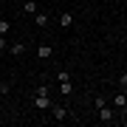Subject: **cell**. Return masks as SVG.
<instances>
[{"mask_svg":"<svg viewBox=\"0 0 127 127\" xmlns=\"http://www.w3.org/2000/svg\"><path fill=\"white\" fill-rule=\"evenodd\" d=\"M51 54H54V48H51V45H45V42L37 48V57H40V59H51Z\"/></svg>","mask_w":127,"mask_h":127,"instance_id":"5b68a950","label":"cell"},{"mask_svg":"<svg viewBox=\"0 0 127 127\" xmlns=\"http://www.w3.org/2000/svg\"><path fill=\"white\" fill-rule=\"evenodd\" d=\"M59 26H62V28H71L73 26V14L71 11H62V14H59Z\"/></svg>","mask_w":127,"mask_h":127,"instance_id":"277c9868","label":"cell"},{"mask_svg":"<svg viewBox=\"0 0 127 127\" xmlns=\"http://www.w3.org/2000/svg\"><path fill=\"white\" fill-rule=\"evenodd\" d=\"M34 23L40 26V28H42V26H48V14H42V11H37V14H34Z\"/></svg>","mask_w":127,"mask_h":127,"instance_id":"30bf717a","label":"cell"},{"mask_svg":"<svg viewBox=\"0 0 127 127\" xmlns=\"http://www.w3.org/2000/svg\"><path fill=\"white\" fill-rule=\"evenodd\" d=\"M113 107H110V104H102V107H99V122H104V124H110V122H113Z\"/></svg>","mask_w":127,"mask_h":127,"instance_id":"7a4b0ae2","label":"cell"},{"mask_svg":"<svg viewBox=\"0 0 127 127\" xmlns=\"http://www.w3.org/2000/svg\"><path fill=\"white\" fill-rule=\"evenodd\" d=\"M34 107L37 110H51V96L48 93H37L34 96Z\"/></svg>","mask_w":127,"mask_h":127,"instance_id":"6da1fadb","label":"cell"},{"mask_svg":"<svg viewBox=\"0 0 127 127\" xmlns=\"http://www.w3.org/2000/svg\"><path fill=\"white\" fill-rule=\"evenodd\" d=\"M23 11L26 14H37V11H40V3H37V0H26V3H23Z\"/></svg>","mask_w":127,"mask_h":127,"instance_id":"8992f818","label":"cell"},{"mask_svg":"<svg viewBox=\"0 0 127 127\" xmlns=\"http://www.w3.org/2000/svg\"><path fill=\"white\" fill-rule=\"evenodd\" d=\"M9 31H11V23L9 20H0V37H6Z\"/></svg>","mask_w":127,"mask_h":127,"instance_id":"8fae6325","label":"cell"},{"mask_svg":"<svg viewBox=\"0 0 127 127\" xmlns=\"http://www.w3.org/2000/svg\"><path fill=\"white\" fill-rule=\"evenodd\" d=\"M0 51H9V40L6 37H0Z\"/></svg>","mask_w":127,"mask_h":127,"instance_id":"9a60e30c","label":"cell"},{"mask_svg":"<svg viewBox=\"0 0 127 127\" xmlns=\"http://www.w3.org/2000/svg\"><path fill=\"white\" fill-rule=\"evenodd\" d=\"M23 51H26L23 42H11V45H9V54L11 57H23Z\"/></svg>","mask_w":127,"mask_h":127,"instance_id":"ba28073f","label":"cell"},{"mask_svg":"<svg viewBox=\"0 0 127 127\" xmlns=\"http://www.w3.org/2000/svg\"><path fill=\"white\" fill-rule=\"evenodd\" d=\"M9 91H11V85H9V82H0V96H6Z\"/></svg>","mask_w":127,"mask_h":127,"instance_id":"5bb4252c","label":"cell"},{"mask_svg":"<svg viewBox=\"0 0 127 127\" xmlns=\"http://www.w3.org/2000/svg\"><path fill=\"white\" fill-rule=\"evenodd\" d=\"M51 116H54L57 122H62V119L68 116V107H65V104H57V107H54V104H51Z\"/></svg>","mask_w":127,"mask_h":127,"instance_id":"3957f363","label":"cell"},{"mask_svg":"<svg viewBox=\"0 0 127 127\" xmlns=\"http://www.w3.org/2000/svg\"><path fill=\"white\" fill-rule=\"evenodd\" d=\"M113 107H122V110L127 107V93H124V91H122V93H116V96H113Z\"/></svg>","mask_w":127,"mask_h":127,"instance_id":"52a82bcc","label":"cell"},{"mask_svg":"<svg viewBox=\"0 0 127 127\" xmlns=\"http://www.w3.org/2000/svg\"><path fill=\"white\" fill-rule=\"evenodd\" d=\"M119 88L127 93V73H122V76H119Z\"/></svg>","mask_w":127,"mask_h":127,"instance_id":"4fadbf2b","label":"cell"},{"mask_svg":"<svg viewBox=\"0 0 127 127\" xmlns=\"http://www.w3.org/2000/svg\"><path fill=\"white\" fill-rule=\"evenodd\" d=\"M93 104H96V110H99L102 104H107V96H96V99H93Z\"/></svg>","mask_w":127,"mask_h":127,"instance_id":"7c38bea8","label":"cell"},{"mask_svg":"<svg viewBox=\"0 0 127 127\" xmlns=\"http://www.w3.org/2000/svg\"><path fill=\"white\" fill-rule=\"evenodd\" d=\"M59 93H62V96H71V93H73V85H71V79L59 82Z\"/></svg>","mask_w":127,"mask_h":127,"instance_id":"9c48e42d","label":"cell"}]
</instances>
